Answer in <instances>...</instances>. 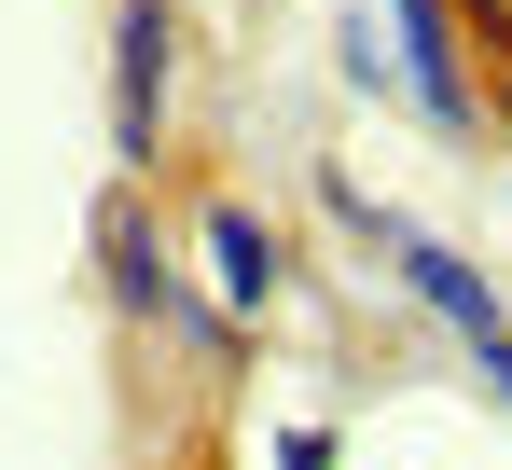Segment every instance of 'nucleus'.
<instances>
[{
	"instance_id": "1",
	"label": "nucleus",
	"mask_w": 512,
	"mask_h": 470,
	"mask_svg": "<svg viewBox=\"0 0 512 470\" xmlns=\"http://www.w3.org/2000/svg\"><path fill=\"white\" fill-rule=\"evenodd\" d=\"M167 83H180V0H125L111 14V153H125V180L167 153Z\"/></svg>"
},
{
	"instance_id": "2",
	"label": "nucleus",
	"mask_w": 512,
	"mask_h": 470,
	"mask_svg": "<svg viewBox=\"0 0 512 470\" xmlns=\"http://www.w3.org/2000/svg\"><path fill=\"white\" fill-rule=\"evenodd\" d=\"M374 14H388V70H402V97H416L443 139H471V125H485V83L457 70V14H443V0H374Z\"/></svg>"
},
{
	"instance_id": "3",
	"label": "nucleus",
	"mask_w": 512,
	"mask_h": 470,
	"mask_svg": "<svg viewBox=\"0 0 512 470\" xmlns=\"http://www.w3.org/2000/svg\"><path fill=\"white\" fill-rule=\"evenodd\" d=\"M194 277L222 291V318H263V305H277V277H291V263H277V222L236 208V194H208V222H194Z\"/></svg>"
},
{
	"instance_id": "4",
	"label": "nucleus",
	"mask_w": 512,
	"mask_h": 470,
	"mask_svg": "<svg viewBox=\"0 0 512 470\" xmlns=\"http://www.w3.org/2000/svg\"><path fill=\"white\" fill-rule=\"evenodd\" d=\"M97 291L125 318H180V263H167V235L139 222V194H97Z\"/></svg>"
},
{
	"instance_id": "5",
	"label": "nucleus",
	"mask_w": 512,
	"mask_h": 470,
	"mask_svg": "<svg viewBox=\"0 0 512 470\" xmlns=\"http://www.w3.org/2000/svg\"><path fill=\"white\" fill-rule=\"evenodd\" d=\"M333 42H346V83H402V70H388V28H360V14H346Z\"/></svg>"
},
{
	"instance_id": "6",
	"label": "nucleus",
	"mask_w": 512,
	"mask_h": 470,
	"mask_svg": "<svg viewBox=\"0 0 512 470\" xmlns=\"http://www.w3.org/2000/svg\"><path fill=\"white\" fill-rule=\"evenodd\" d=\"M277 470H333V429H319V415H291V429H277Z\"/></svg>"
},
{
	"instance_id": "7",
	"label": "nucleus",
	"mask_w": 512,
	"mask_h": 470,
	"mask_svg": "<svg viewBox=\"0 0 512 470\" xmlns=\"http://www.w3.org/2000/svg\"><path fill=\"white\" fill-rule=\"evenodd\" d=\"M485 14H499V28H512V0H485Z\"/></svg>"
}]
</instances>
